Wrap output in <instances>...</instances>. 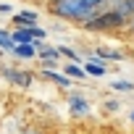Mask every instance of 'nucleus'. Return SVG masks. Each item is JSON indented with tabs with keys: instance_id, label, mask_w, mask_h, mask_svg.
<instances>
[{
	"instance_id": "obj_7",
	"label": "nucleus",
	"mask_w": 134,
	"mask_h": 134,
	"mask_svg": "<svg viewBox=\"0 0 134 134\" xmlns=\"http://www.w3.org/2000/svg\"><path fill=\"white\" fill-rule=\"evenodd\" d=\"M40 21V13L34 11V8H24V11H13L11 13V24H13V29H19V26H32V24H37Z\"/></svg>"
},
{
	"instance_id": "obj_15",
	"label": "nucleus",
	"mask_w": 134,
	"mask_h": 134,
	"mask_svg": "<svg viewBox=\"0 0 134 134\" xmlns=\"http://www.w3.org/2000/svg\"><path fill=\"white\" fill-rule=\"evenodd\" d=\"M37 69H58V66L63 63V58H37Z\"/></svg>"
},
{
	"instance_id": "obj_18",
	"label": "nucleus",
	"mask_w": 134,
	"mask_h": 134,
	"mask_svg": "<svg viewBox=\"0 0 134 134\" xmlns=\"http://www.w3.org/2000/svg\"><path fill=\"white\" fill-rule=\"evenodd\" d=\"M19 134H45V129H42V126H34V124H29V126H24Z\"/></svg>"
},
{
	"instance_id": "obj_9",
	"label": "nucleus",
	"mask_w": 134,
	"mask_h": 134,
	"mask_svg": "<svg viewBox=\"0 0 134 134\" xmlns=\"http://www.w3.org/2000/svg\"><path fill=\"white\" fill-rule=\"evenodd\" d=\"M60 69H63V74L66 76H71V79H87V71H84V66L82 63H74V60H66V63H60Z\"/></svg>"
},
{
	"instance_id": "obj_2",
	"label": "nucleus",
	"mask_w": 134,
	"mask_h": 134,
	"mask_svg": "<svg viewBox=\"0 0 134 134\" xmlns=\"http://www.w3.org/2000/svg\"><path fill=\"white\" fill-rule=\"evenodd\" d=\"M126 24H129V19L121 13V11H116V8H100L95 16H90L87 21H82L79 26L84 29V32H92V34H110V32H124L126 29Z\"/></svg>"
},
{
	"instance_id": "obj_6",
	"label": "nucleus",
	"mask_w": 134,
	"mask_h": 134,
	"mask_svg": "<svg viewBox=\"0 0 134 134\" xmlns=\"http://www.w3.org/2000/svg\"><path fill=\"white\" fill-rule=\"evenodd\" d=\"M84 71H87V76H95V79H100V76H105L108 74V60H103L100 55H92V58H84Z\"/></svg>"
},
{
	"instance_id": "obj_16",
	"label": "nucleus",
	"mask_w": 134,
	"mask_h": 134,
	"mask_svg": "<svg viewBox=\"0 0 134 134\" xmlns=\"http://www.w3.org/2000/svg\"><path fill=\"white\" fill-rule=\"evenodd\" d=\"M29 29H32V37H34V40H45V37H47V29H42V26H40V21H37V24H32Z\"/></svg>"
},
{
	"instance_id": "obj_17",
	"label": "nucleus",
	"mask_w": 134,
	"mask_h": 134,
	"mask_svg": "<svg viewBox=\"0 0 134 134\" xmlns=\"http://www.w3.org/2000/svg\"><path fill=\"white\" fill-rule=\"evenodd\" d=\"M103 108H105V113H118V110H121V103L110 97V100H105V103H103Z\"/></svg>"
},
{
	"instance_id": "obj_11",
	"label": "nucleus",
	"mask_w": 134,
	"mask_h": 134,
	"mask_svg": "<svg viewBox=\"0 0 134 134\" xmlns=\"http://www.w3.org/2000/svg\"><path fill=\"white\" fill-rule=\"evenodd\" d=\"M110 90L118 92V95H129V92H134V82L131 79H113L110 82Z\"/></svg>"
},
{
	"instance_id": "obj_8",
	"label": "nucleus",
	"mask_w": 134,
	"mask_h": 134,
	"mask_svg": "<svg viewBox=\"0 0 134 134\" xmlns=\"http://www.w3.org/2000/svg\"><path fill=\"white\" fill-rule=\"evenodd\" d=\"M11 55L19 60H37V47H34V42H19Z\"/></svg>"
},
{
	"instance_id": "obj_14",
	"label": "nucleus",
	"mask_w": 134,
	"mask_h": 134,
	"mask_svg": "<svg viewBox=\"0 0 134 134\" xmlns=\"http://www.w3.org/2000/svg\"><path fill=\"white\" fill-rule=\"evenodd\" d=\"M11 34H13V42H16V45H19V42H32V40H34L29 26H19V29H11Z\"/></svg>"
},
{
	"instance_id": "obj_21",
	"label": "nucleus",
	"mask_w": 134,
	"mask_h": 134,
	"mask_svg": "<svg viewBox=\"0 0 134 134\" xmlns=\"http://www.w3.org/2000/svg\"><path fill=\"white\" fill-rule=\"evenodd\" d=\"M129 37H131V42H134V32H131V34H129Z\"/></svg>"
},
{
	"instance_id": "obj_13",
	"label": "nucleus",
	"mask_w": 134,
	"mask_h": 134,
	"mask_svg": "<svg viewBox=\"0 0 134 134\" xmlns=\"http://www.w3.org/2000/svg\"><path fill=\"white\" fill-rule=\"evenodd\" d=\"M13 47H16V42H13V34L8 32V29H0V50H5L8 55L13 53Z\"/></svg>"
},
{
	"instance_id": "obj_10",
	"label": "nucleus",
	"mask_w": 134,
	"mask_h": 134,
	"mask_svg": "<svg viewBox=\"0 0 134 134\" xmlns=\"http://www.w3.org/2000/svg\"><path fill=\"white\" fill-rule=\"evenodd\" d=\"M95 55H100L103 60H113V63H118V60H124L126 58V53H121V50H113V47H105V45H100L97 50H95Z\"/></svg>"
},
{
	"instance_id": "obj_1",
	"label": "nucleus",
	"mask_w": 134,
	"mask_h": 134,
	"mask_svg": "<svg viewBox=\"0 0 134 134\" xmlns=\"http://www.w3.org/2000/svg\"><path fill=\"white\" fill-rule=\"evenodd\" d=\"M108 5V0H45V11L53 19L60 21H71V24H82L90 16H95L100 8Z\"/></svg>"
},
{
	"instance_id": "obj_5",
	"label": "nucleus",
	"mask_w": 134,
	"mask_h": 134,
	"mask_svg": "<svg viewBox=\"0 0 134 134\" xmlns=\"http://www.w3.org/2000/svg\"><path fill=\"white\" fill-rule=\"evenodd\" d=\"M40 76L42 79H47L50 84H55L58 90H63V92H69L71 90V76H66L63 71H58V69H40Z\"/></svg>"
},
{
	"instance_id": "obj_3",
	"label": "nucleus",
	"mask_w": 134,
	"mask_h": 134,
	"mask_svg": "<svg viewBox=\"0 0 134 134\" xmlns=\"http://www.w3.org/2000/svg\"><path fill=\"white\" fill-rule=\"evenodd\" d=\"M0 79H5L16 90H29L34 84V74L32 71H24L19 66H11V63H0Z\"/></svg>"
},
{
	"instance_id": "obj_20",
	"label": "nucleus",
	"mask_w": 134,
	"mask_h": 134,
	"mask_svg": "<svg viewBox=\"0 0 134 134\" xmlns=\"http://www.w3.org/2000/svg\"><path fill=\"white\" fill-rule=\"evenodd\" d=\"M129 121H131V124H134V110H131V113H129Z\"/></svg>"
},
{
	"instance_id": "obj_4",
	"label": "nucleus",
	"mask_w": 134,
	"mask_h": 134,
	"mask_svg": "<svg viewBox=\"0 0 134 134\" xmlns=\"http://www.w3.org/2000/svg\"><path fill=\"white\" fill-rule=\"evenodd\" d=\"M69 113L74 116V118H87L90 113H92V105H90V100L82 95V92H69Z\"/></svg>"
},
{
	"instance_id": "obj_19",
	"label": "nucleus",
	"mask_w": 134,
	"mask_h": 134,
	"mask_svg": "<svg viewBox=\"0 0 134 134\" xmlns=\"http://www.w3.org/2000/svg\"><path fill=\"white\" fill-rule=\"evenodd\" d=\"M0 13L11 16V13H13V5H11V3H0Z\"/></svg>"
},
{
	"instance_id": "obj_12",
	"label": "nucleus",
	"mask_w": 134,
	"mask_h": 134,
	"mask_svg": "<svg viewBox=\"0 0 134 134\" xmlns=\"http://www.w3.org/2000/svg\"><path fill=\"white\" fill-rule=\"evenodd\" d=\"M58 50H60V55H63L66 60H74V63H84V55H82L79 50H74L71 45H58Z\"/></svg>"
}]
</instances>
